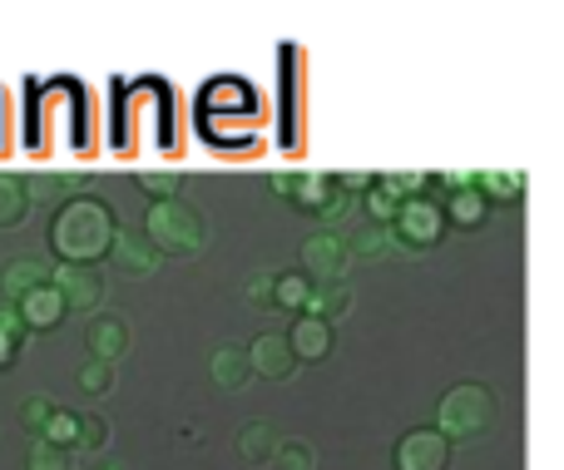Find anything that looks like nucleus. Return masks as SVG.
<instances>
[{
  "label": "nucleus",
  "mask_w": 564,
  "mask_h": 470,
  "mask_svg": "<svg viewBox=\"0 0 564 470\" xmlns=\"http://www.w3.org/2000/svg\"><path fill=\"white\" fill-rule=\"evenodd\" d=\"M115 228L119 223L105 198H65L50 218V248L59 253V263H95L109 253Z\"/></svg>",
  "instance_id": "f257e3e1"
},
{
  "label": "nucleus",
  "mask_w": 564,
  "mask_h": 470,
  "mask_svg": "<svg viewBox=\"0 0 564 470\" xmlns=\"http://www.w3.org/2000/svg\"><path fill=\"white\" fill-rule=\"evenodd\" d=\"M496 422H500V396L486 382L451 386L436 406V431L446 441H480V436L496 431Z\"/></svg>",
  "instance_id": "f03ea898"
},
{
  "label": "nucleus",
  "mask_w": 564,
  "mask_h": 470,
  "mask_svg": "<svg viewBox=\"0 0 564 470\" xmlns=\"http://www.w3.org/2000/svg\"><path fill=\"white\" fill-rule=\"evenodd\" d=\"M144 238L164 258H194V253H204V243H208V223L184 198H164V204H149Z\"/></svg>",
  "instance_id": "7ed1b4c3"
},
{
  "label": "nucleus",
  "mask_w": 564,
  "mask_h": 470,
  "mask_svg": "<svg viewBox=\"0 0 564 470\" xmlns=\"http://www.w3.org/2000/svg\"><path fill=\"white\" fill-rule=\"evenodd\" d=\"M387 233H391V243L431 248L441 233H446V214H441V204L431 194H411V198H401V204H397Z\"/></svg>",
  "instance_id": "20e7f679"
},
{
  "label": "nucleus",
  "mask_w": 564,
  "mask_h": 470,
  "mask_svg": "<svg viewBox=\"0 0 564 470\" xmlns=\"http://www.w3.org/2000/svg\"><path fill=\"white\" fill-rule=\"evenodd\" d=\"M50 287L59 293L65 313H95L105 303V273L95 263H55L50 267Z\"/></svg>",
  "instance_id": "39448f33"
},
{
  "label": "nucleus",
  "mask_w": 564,
  "mask_h": 470,
  "mask_svg": "<svg viewBox=\"0 0 564 470\" xmlns=\"http://www.w3.org/2000/svg\"><path fill=\"white\" fill-rule=\"evenodd\" d=\"M347 263H351V253L337 233L322 228V233L302 238V273H307L312 283H347Z\"/></svg>",
  "instance_id": "423d86ee"
},
{
  "label": "nucleus",
  "mask_w": 564,
  "mask_h": 470,
  "mask_svg": "<svg viewBox=\"0 0 564 470\" xmlns=\"http://www.w3.org/2000/svg\"><path fill=\"white\" fill-rule=\"evenodd\" d=\"M391 461H397V470H446L451 466V441L436 431V426H416V431H406L397 441Z\"/></svg>",
  "instance_id": "0eeeda50"
},
{
  "label": "nucleus",
  "mask_w": 564,
  "mask_h": 470,
  "mask_svg": "<svg viewBox=\"0 0 564 470\" xmlns=\"http://www.w3.org/2000/svg\"><path fill=\"white\" fill-rule=\"evenodd\" d=\"M109 258H115V267L129 273V277H149V273H159V263H164V253H159L139 228H115V238H109Z\"/></svg>",
  "instance_id": "6e6552de"
},
{
  "label": "nucleus",
  "mask_w": 564,
  "mask_h": 470,
  "mask_svg": "<svg viewBox=\"0 0 564 470\" xmlns=\"http://www.w3.org/2000/svg\"><path fill=\"white\" fill-rule=\"evenodd\" d=\"M248 367H253V376L288 382V376L297 372V357H292V347L282 332H258L253 342H248Z\"/></svg>",
  "instance_id": "1a4fd4ad"
},
{
  "label": "nucleus",
  "mask_w": 564,
  "mask_h": 470,
  "mask_svg": "<svg viewBox=\"0 0 564 470\" xmlns=\"http://www.w3.org/2000/svg\"><path fill=\"white\" fill-rule=\"evenodd\" d=\"M282 337H288L297 362H322V357H332V347H337L332 323H322V317H312V313H302L297 323H292V332H282Z\"/></svg>",
  "instance_id": "9d476101"
},
{
  "label": "nucleus",
  "mask_w": 564,
  "mask_h": 470,
  "mask_svg": "<svg viewBox=\"0 0 564 470\" xmlns=\"http://www.w3.org/2000/svg\"><path fill=\"white\" fill-rule=\"evenodd\" d=\"M85 347H89V357H99V362H109V367H115L119 357L129 352V327L119 323L115 313H99V317H89V327H85Z\"/></svg>",
  "instance_id": "9b49d317"
},
{
  "label": "nucleus",
  "mask_w": 564,
  "mask_h": 470,
  "mask_svg": "<svg viewBox=\"0 0 564 470\" xmlns=\"http://www.w3.org/2000/svg\"><path fill=\"white\" fill-rule=\"evenodd\" d=\"M208 376H214L218 392H243L253 367H248V342H224L208 357Z\"/></svg>",
  "instance_id": "f8f14e48"
},
{
  "label": "nucleus",
  "mask_w": 564,
  "mask_h": 470,
  "mask_svg": "<svg viewBox=\"0 0 564 470\" xmlns=\"http://www.w3.org/2000/svg\"><path fill=\"white\" fill-rule=\"evenodd\" d=\"M15 313H20V323H25V332H45V327H59V323H65V303H59V293H55L50 283L20 297Z\"/></svg>",
  "instance_id": "ddd939ff"
},
{
  "label": "nucleus",
  "mask_w": 564,
  "mask_h": 470,
  "mask_svg": "<svg viewBox=\"0 0 564 470\" xmlns=\"http://www.w3.org/2000/svg\"><path fill=\"white\" fill-rule=\"evenodd\" d=\"M50 283V263L45 258H10L6 273H0V287H6V303H20L25 293H35V287Z\"/></svg>",
  "instance_id": "4468645a"
},
{
  "label": "nucleus",
  "mask_w": 564,
  "mask_h": 470,
  "mask_svg": "<svg viewBox=\"0 0 564 470\" xmlns=\"http://www.w3.org/2000/svg\"><path fill=\"white\" fill-rule=\"evenodd\" d=\"M273 446H278V431L268 422H248V426H238V436H234L238 461H248V466H268L273 461Z\"/></svg>",
  "instance_id": "2eb2a0df"
},
{
  "label": "nucleus",
  "mask_w": 564,
  "mask_h": 470,
  "mask_svg": "<svg viewBox=\"0 0 564 470\" xmlns=\"http://www.w3.org/2000/svg\"><path fill=\"white\" fill-rule=\"evenodd\" d=\"M307 313L337 327L341 317L351 313V287H347V283H312V293H307Z\"/></svg>",
  "instance_id": "dca6fc26"
},
{
  "label": "nucleus",
  "mask_w": 564,
  "mask_h": 470,
  "mask_svg": "<svg viewBox=\"0 0 564 470\" xmlns=\"http://www.w3.org/2000/svg\"><path fill=\"white\" fill-rule=\"evenodd\" d=\"M446 223H456V228H476V223H486V198L476 194V188H456V194H446Z\"/></svg>",
  "instance_id": "f3484780"
},
{
  "label": "nucleus",
  "mask_w": 564,
  "mask_h": 470,
  "mask_svg": "<svg viewBox=\"0 0 564 470\" xmlns=\"http://www.w3.org/2000/svg\"><path fill=\"white\" fill-rule=\"evenodd\" d=\"M25 214H30L25 178H20V174H0V228H15Z\"/></svg>",
  "instance_id": "a211bd4d"
},
{
  "label": "nucleus",
  "mask_w": 564,
  "mask_h": 470,
  "mask_svg": "<svg viewBox=\"0 0 564 470\" xmlns=\"http://www.w3.org/2000/svg\"><path fill=\"white\" fill-rule=\"evenodd\" d=\"M307 293H312V277H302V273H273V297L268 303H278V307H288V313H307Z\"/></svg>",
  "instance_id": "6ab92c4d"
},
{
  "label": "nucleus",
  "mask_w": 564,
  "mask_h": 470,
  "mask_svg": "<svg viewBox=\"0 0 564 470\" xmlns=\"http://www.w3.org/2000/svg\"><path fill=\"white\" fill-rule=\"evenodd\" d=\"M470 188H476L480 198H500V204H510V198H520V188H525V178L520 174H470Z\"/></svg>",
  "instance_id": "aec40b11"
},
{
  "label": "nucleus",
  "mask_w": 564,
  "mask_h": 470,
  "mask_svg": "<svg viewBox=\"0 0 564 470\" xmlns=\"http://www.w3.org/2000/svg\"><path fill=\"white\" fill-rule=\"evenodd\" d=\"M397 204H401V194L391 188V178H371V184H367V214H371V223L387 228L391 214H397Z\"/></svg>",
  "instance_id": "412c9836"
},
{
  "label": "nucleus",
  "mask_w": 564,
  "mask_h": 470,
  "mask_svg": "<svg viewBox=\"0 0 564 470\" xmlns=\"http://www.w3.org/2000/svg\"><path fill=\"white\" fill-rule=\"evenodd\" d=\"M75 382H79V392L85 396H109L115 392V367L99 362V357H89V362H79Z\"/></svg>",
  "instance_id": "4be33fe9"
},
{
  "label": "nucleus",
  "mask_w": 564,
  "mask_h": 470,
  "mask_svg": "<svg viewBox=\"0 0 564 470\" xmlns=\"http://www.w3.org/2000/svg\"><path fill=\"white\" fill-rule=\"evenodd\" d=\"M273 466L278 470H317V451H312L307 441H297V436H288V441L273 446Z\"/></svg>",
  "instance_id": "5701e85b"
},
{
  "label": "nucleus",
  "mask_w": 564,
  "mask_h": 470,
  "mask_svg": "<svg viewBox=\"0 0 564 470\" xmlns=\"http://www.w3.org/2000/svg\"><path fill=\"white\" fill-rule=\"evenodd\" d=\"M105 446H109V422L85 412L75 422V451H105Z\"/></svg>",
  "instance_id": "b1692460"
},
{
  "label": "nucleus",
  "mask_w": 564,
  "mask_h": 470,
  "mask_svg": "<svg viewBox=\"0 0 564 470\" xmlns=\"http://www.w3.org/2000/svg\"><path fill=\"white\" fill-rule=\"evenodd\" d=\"M139 188H144L154 204H164V198L178 194V174L174 168H139Z\"/></svg>",
  "instance_id": "393cba45"
},
{
  "label": "nucleus",
  "mask_w": 564,
  "mask_h": 470,
  "mask_svg": "<svg viewBox=\"0 0 564 470\" xmlns=\"http://www.w3.org/2000/svg\"><path fill=\"white\" fill-rule=\"evenodd\" d=\"M30 470H69V451L45 441V436H35V441H30Z\"/></svg>",
  "instance_id": "a878e982"
},
{
  "label": "nucleus",
  "mask_w": 564,
  "mask_h": 470,
  "mask_svg": "<svg viewBox=\"0 0 564 470\" xmlns=\"http://www.w3.org/2000/svg\"><path fill=\"white\" fill-rule=\"evenodd\" d=\"M391 248H397V243H391V233H387V228H377V223H371L367 233H357V238H351V243H347V253H357V258H387Z\"/></svg>",
  "instance_id": "bb28decb"
},
{
  "label": "nucleus",
  "mask_w": 564,
  "mask_h": 470,
  "mask_svg": "<svg viewBox=\"0 0 564 470\" xmlns=\"http://www.w3.org/2000/svg\"><path fill=\"white\" fill-rule=\"evenodd\" d=\"M65 188H75V178L69 174H50V178H25V198L30 204H55V198H65Z\"/></svg>",
  "instance_id": "cd10ccee"
},
{
  "label": "nucleus",
  "mask_w": 564,
  "mask_h": 470,
  "mask_svg": "<svg viewBox=\"0 0 564 470\" xmlns=\"http://www.w3.org/2000/svg\"><path fill=\"white\" fill-rule=\"evenodd\" d=\"M75 422H79L75 412L55 406V412H50V422H45V431H40V436H45V441H55V446H65V451H69V446H75Z\"/></svg>",
  "instance_id": "c85d7f7f"
},
{
  "label": "nucleus",
  "mask_w": 564,
  "mask_h": 470,
  "mask_svg": "<svg viewBox=\"0 0 564 470\" xmlns=\"http://www.w3.org/2000/svg\"><path fill=\"white\" fill-rule=\"evenodd\" d=\"M50 412H55V406L45 402V396H30L25 406H20V426H25V431H45V422H50Z\"/></svg>",
  "instance_id": "c756f323"
},
{
  "label": "nucleus",
  "mask_w": 564,
  "mask_h": 470,
  "mask_svg": "<svg viewBox=\"0 0 564 470\" xmlns=\"http://www.w3.org/2000/svg\"><path fill=\"white\" fill-rule=\"evenodd\" d=\"M347 208H351V194L341 188V178H337V184H332V194H327V204L317 208V218H327V223H332V218H341Z\"/></svg>",
  "instance_id": "7c9ffc66"
},
{
  "label": "nucleus",
  "mask_w": 564,
  "mask_h": 470,
  "mask_svg": "<svg viewBox=\"0 0 564 470\" xmlns=\"http://www.w3.org/2000/svg\"><path fill=\"white\" fill-rule=\"evenodd\" d=\"M248 297H253V303H268V297H273V273L248 277Z\"/></svg>",
  "instance_id": "2f4dec72"
},
{
  "label": "nucleus",
  "mask_w": 564,
  "mask_h": 470,
  "mask_svg": "<svg viewBox=\"0 0 564 470\" xmlns=\"http://www.w3.org/2000/svg\"><path fill=\"white\" fill-rule=\"evenodd\" d=\"M15 362V342H10V337H0V367H10Z\"/></svg>",
  "instance_id": "473e14b6"
},
{
  "label": "nucleus",
  "mask_w": 564,
  "mask_h": 470,
  "mask_svg": "<svg viewBox=\"0 0 564 470\" xmlns=\"http://www.w3.org/2000/svg\"><path fill=\"white\" fill-rule=\"evenodd\" d=\"M99 470H124V466H99Z\"/></svg>",
  "instance_id": "72a5a7b5"
}]
</instances>
